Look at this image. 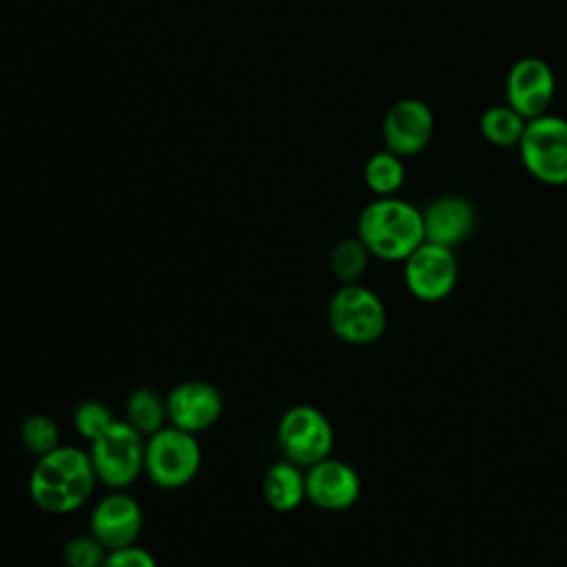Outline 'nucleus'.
<instances>
[{
	"label": "nucleus",
	"instance_id": "1",
	"mask_svg": "<svg viewBox=\"0 0 567 567\" xmlns=\"http://www.w3.org/2000/svg\"><path fill=\"white\" fill-rule=\"evenodd\" d=\"M95 483L97 476L89 452L75 445H60L38 456L29 476V494L49 514H71L89 501Z\"/></svg>",
	"mask_w": 567,
	"mask_h": 567
},
{
	"label": "nucleus",
	"instance_id": "2",
	"mask_svg": "<svg viewBox=\"0 0 567 567\" xmlns=\"http://www.w3.org/2000/svg\"><path fill=\"white\" fill-rule=\"evenodd\" d=\"M357 237L372 257L383 261H405L425 241L423 213L394 195L377 197L357 219Z\"/></svg>",
	"mask_w": 567,
	"mask_h": 567
},
{
	"label": "nucleus",
	"instance_id": "3",
	"mask_svg": "<svg viewBox=\"0 0 567 567\" xmlns=\"http://www.w3.org/2000/svg\"><path fill=\"white\" fill-rule=\"evenodd\" d=\"M146 439L124 419H115L102 434L89 441V458L100 483L126 489L144 472Z\"/></svg>",
	"mask_w": 567,
	"mask_h": 567
},
{
	"label": "nucleus",
	"instance_id": "4",
	"mask_svg": "<svg viewBox=\"0 0 567 567\" xmlns=\"http://www.w3.org/2000/svg\"><path fill=\"white\" fill-rule=\"evenodd\" d=\"M202 465V447L197 434L175 425H164L146 436L144 474L162 489H179L188 485Z\"/></svg>",
	"mask_w": 567,
	"mask_h": 567
},
{
	"label": "nucleus",
	"instance_id": "5",
	"mask_svg": "<svg viewBox=\"0 0 567 567\" xmlns=\"http://www.w3.org/2000/svg\"><path fill=\"white\" fill-rule=\"evenodd\" d=\"M328 326L343 343L368 346L385 332L388 312L374 290L361 284H341L328 303Z\"/></svg>",
	"mask_w": 567,
	"mask_h": 567
},
{
	"label": "nucleus",
	"instance_id": "6",
	"mask_svg": "<svg viewBox=\"0 0 567 567\" xmlns=\"http://www.w3.org/2000/svg\"><path fill=\"white\" fill-rule=\"evenodd\" d=\"M518 153L534 179L547 186L567 184V120L549 113L527 120Z\"/></svg>",
	"mask_w": 567,
	"mask_h": 567
},
{
	"label": "nucleus",
	"instance_id": "7",
	"mask_svg": "<svg viewBox=\"0 0 567 567\" xmlns=\"http://www.w3.org/2000/svg\"><path fill=\"white\" fill-rule=\"evenodd\" d=\"M277 445L281 458L306 470L330 456L334 430L319 408L306 403L292 405L277 423Z\"/></svg>",
	"mask_w": 567,
	"mask_h": 567
},
{
	"label": "nucleus",
	"instance_id": "8",
	"mask_svg": "<svg viewBox=\"0 0 567 567\" xmlns=\"http://www.w3.org/2000/svg\"><path fill=\"white\" fill-rule=\"evenodd\" d=\"M405 288L425 303L445 299L458 281V259L452 248L423 241L403 261Z\"/></svg>",
	"mask_w": 567,
	"mask_h": 567
},
{
	"label": "nucleus",
	"instance_id": "9",
	"mask_svg": "<svg viewBox=\"0 0 567 567\" xmlns=\"http://www.w3.org/2000/svg\"><path fill=\"white\" fill-rule=\"evenodd\" d=\"M556 93V78L543 58H520L505 78V100L523 117L532 120L547 113Z\"/></svg>",
	"mask_w": 567,
	"mask_h": 567
},
{
	"label": "nucleus",
	"instance_id": "10",
	"mask_svg": "<svg viewBox=\"0 0 567 567\" xmlns=\"http://www.w3.org/2000/svg\"><path fill=\"white\" fill-rule=\"evenodd\" d=\"M144 514L140 503L124 489L102 496L91 509L89 532L111 551L135 545L142 532Z\"/></svg>",
	"mask_w": 567,
	"mask_h": 567
},
{
	"label": "nucleus",
	"instance_id": "11",
	"mask_svg": "<svg viewBox=\"0 0 567 567\" xmlns=\"http://www.w3.org/2000/svg\"><path fill=\"white\" fill-rule=\"evenodd\" d=\"M166 412L168 425L199 434L219 421L224 399L221 392L208 381H182L166 394Z\"/></svg>",
	"mask_w": 567,
	"mask_h": 567
},
{
	"label": "nucleus",
	"instance_id": "12",
	"mask_svg": "<svg viewBox=\"0 0 567 567\" xmlns=\"http://www.w3.org/2000/svg\"><path fill=\"white\" fill-rule=\"evenodd\" d=\"M359 494L361 478L350 463L326 456L306 467V498L315 507L323 512H343L359 501Z\"/></svg>",
	"mask_w": 567,
	"mask_h": 567
},
{
	"label": "nucleus",
	"instance_id": "13",
	"mask_svg": "<svg viewBox=\"0 0 567 567\" xmlns=\"http://www.w3.org/2000/svg\"><path fill=\"white\" fill-rule=\"evenodd\" d=\"M432 109L416 97H403L394 102L381 126L385 148L399 157H410L423 151L432 137Z\"/></svg>",
	"mask_w": 567,
	"mask_h": 567
},
{
	"label": "nucleus",
	"instance_id": "14",
	"mask_svg": "<svg viewBox=\"0 0 567 567\" xmlns=\"http://www.w3.org/2000/svg\"><path fill=\"white\" fill-rule=\"evenodd\" d=\"M423 213L425 241L456 248L463 244L474 228V208L458 195H441L432 199Z\"/></svg>",
	"mask_w": 567,
	"mask_h": 567
},
{
	"label": "nucleus",
	"instance_id": "15",
	"mask_svg": "<svg viewBox=\"0 0 567 567\" xmlns=\"http://www.w3.org/2000/svg\"><path fill=\"white\" fill-rule=\"evenodd\" d=\"M261 494L275 512L297 509L306 501V470L286 458L275 461L261 478Z\"/></svg>",
	"mask_w": 567,
	"mask_h": 567
},
{
	"label": "nucleus",
	"instance_id": "16",
	"mask_svg": "<svg viewBox=\"0 0 567 567\" xmlns=\"http://www.w3.org/2000/svg\"><path fill=\"white\" fill-rule=\"evenodd\" d=\"M124 421L144 436L155 434L157 430L168 425L166 396L151 388L133 390L124 403Z\"/></svg>",
	"mask_w": 567,
	"mask_h": 567
},
{
	"label": "nucleus",
	"instance_id": "17",
	"mask_svg": "<svg viewBox=\"0 0 567 567\" xmlns=\"http://www.w3.org/2000/svg\"><path fill=\"white\" fill-rule=\"evenodd\" d=\"M525 126H527V117H523L509 104H496L485 109L478 122L483 137L498 148L518 146L525 133Z\"/></svg>",
	"mask_w": 567,
	"mask_h": 567
},
{
	"label": "nucleus",
	"instance_id": "18",
	"mask_svg": "<svg viewBox=\"0 0 567 567\" xmlns=\"http://www.w3.org/2000/svg\"><path fill=\"white\" fill-rule=\"evenodd\" d=\"M363 179H365V186L379 197L394 195L405 182L403 157L394 155L388 148L370 155V159L363 166Z\"/></svg>",
	"mask_w": 567,
	"mask_h": 567
},
{
	"label": "nucleus",
	"instance_id": "19",
	"mask_svg": "<svg viewBox=\"0 0 567 567\" xmlns=\"http://www.w3.org/2000/svg\"><path fill=\"white\" fill-rule=\"evenodd\" d=\"M370 250L359 237L341 239L330 252V268L341 284H357V279L368 268Z\"/></svg>",
	"mask_w": 567,
	"mask_h": 567
},
{
	"label": "nucleus",
	"instance_id": "20",
	"mask_svg": "<svg viewBox=\"0 0 567 567\" xmlns=\"http://www.w3.org/2000/svg\"><path fill=\"white\" fill-rule=\"evenodd\" d=\"M22 445L38 458L60 447V430L58 423L47 414H31L20 425Z\"/></svg>",
	"mask_w": 567,
	"mask_h": 567
},
{
	"label": "nucleus",
	"instance_id": "21",
	"mask_svg": "<svg viewBox=\"0 0 567 567\" xmlns=\"http://www.w3.org/2000/svg\"><path fill=\"white\" fill-rule=\"evenodd\" d=\"M109 549L89 532L73 536L62 547V560L66 567H102Z\"/></svg>",
	"mask_w": 567,
	"mask_h": 567
},
{
	"label": "nucleus",
	"instance_id": "22",
	"mask_svg": "<svg viewBox=\"0 0 567 567\" xmlns=\"http://www.w3.org/2000/svg\"><path fill=\"white\" fill-rule=\"evenodd\" d=\"M113 414L111 410L95 399H86L82 403L75 405L73 410V427L80 436H84L86 441H93L97 434H102L111 423H113Z\"/></svg>",
	"mask_w": 567,
	"mask_h": 567
},
{
	"label": "nucleus",
	"instance_id": "23",
	"mask_svg": "<svg viewBox=\"0 0 567 567\" xmlns=\"http://www.w3.org/2000/svg\"><path fill=\"white\" fill-rule=\"evenodd\" d=\"M102 567H157V560L144 547L128 545V547L111 549L106 554Z\"/></svg>",
	"mask_w": 567,
	"mask_h": 567
}]
</instances>
